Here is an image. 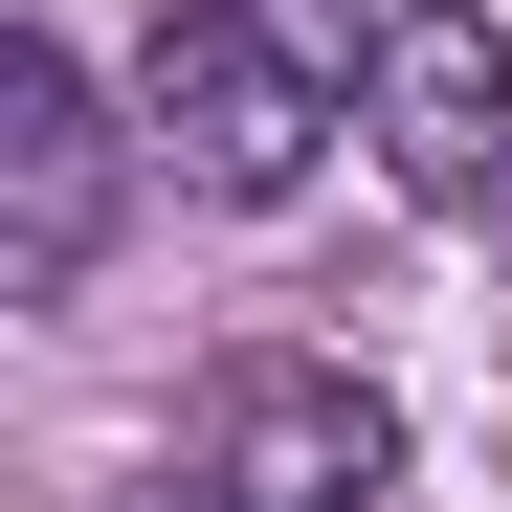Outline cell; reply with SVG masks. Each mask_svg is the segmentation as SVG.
I'll return each instance as SVG.
<instances>
[{"label": "cell", "instance_id": "cell-1", "mask_svg": "<svg viewBox=\"0 0 512 512\" xmlns=\"http://www.w3.org/2000/svg\"><path fill=\"white\" fill-rule=\"evenodd\" d=\"M401 0H156V156L201 201H290L334 134H357V67H379Z\"/></svg>", "mask_w": 512, "mask_h": 512}, {"label": "cell", "instance_id": "cell-2", "mask_svg": "<svg viewBox=\"0 0 512 512\" xmlns=\"http://www.w3.org/2000/svg\"><path fill=\"white\" fill-rule=\"evenodd\" d=\"M201 468H223L245 512H379V490H401V401H379L357 357H223Z\"/></svg>", "mask_w": 512, "mask_h": 512}, {"label": "cell", "instance_id": "cell-3", "mask_svg": "<svg viewBox=\"0 0 512 512\" xmlns=\"http://www.w3.org/2000/svg\"><path fill=\"white\" fill-rule=\"evenodd\" d=\"M90 245H112V112L67 45H0V268L90 290Z\"/></svg>", "mask_w": 512, "mask_h": 512}, {"label": "cell", "instance_id": "cell-4", "mask_svg": "<svg viewBox=\"0 0 512 512\" xmlns=\"http://www.w3.org/2000/svg\"><path fill=\"white\" fill-rule=\"evenodd\" d=\"M379 156H401V201H446V223L512 179V45L468 0H401L379 23Z\"/></svg>", "mask_w": 512, "mask_h": 512}, {"label": "cell", "instance_id": "cell-5", "mask_svg": "<svg viewBox=\"0 0 512 512\" xmlns=\"http://www.w3.org/2000/svg\"><path fill=\"white\" fill-rule=\"evenodd\" d=\"M134 512H245V490H223V468H156V490H134Z\"/></svg>", "mask_w": 512, "mask_h": 512}]
</instances>
